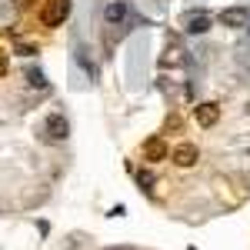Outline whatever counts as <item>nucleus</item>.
Instances as JSON below:
<instances>
[{
    "label": "nucleus",
    "mask_w": 250,
    "mask_h": 250,
    "mask_svg": "<svg viewBox=\"0 0 250 250\" xmlns=\"http://www.w3.org/2000/svg\"><path fill=\"white\" fill-rule=\"evenodd\" d=\"M220 23H224V27H233V30H240V27H247V23H250V10H247V7H227V10L220 14Z\"/></svg>",
    "instance_id": "obj_1"
},
{
    "label": "nucleus",
    "mask_w": 250,
    "mask_h": 250,
    "mask_svg": "<svg viewBox=\"0 0 250 250\" xmlns=\"http://www.w3.org/2000/svg\"><path fill=\"white\" fill-rule=\"evenodd\" d=\"M67 14H70V0H54V3L43 10V23H47V27H57Z\"/></svg>",
    "instance_id": "obj_2"
},
{
    "label": "nucleus",
    "mask_w": 250,
    "mask_h": 250,
    "mask_svg": "<svg viewBox=\"0 0 250 250\" xmlns=\"http://www.w3.org/2000/svg\"><path fill=\"white\" fill-rule=\"evenodd\" d=\"M193 114H197V124H200V127H213V124L220 120V107L207 100V104H197Z\"/></svg>",
    "instance_id": "obj_3"
},
{
    "label": "nucleus",
    "mask_w": 250,
    "mask_h": 250,
    "mask_svg": "<svg viewBox=\"0 0 250 250\" xmlns=\"http://www.w3.org/2000/svg\"><path fill=\"white\" fill-rule=\"evenodd\" d=\"M170 160L177 167H193V164H197V147H193V144H180V147H173Z\"/></svg>",
    "instance_id": "obj_4"
},
{
    "label": "nucleus",
    "mask_w": 250,
    "mask_h": 250,
    "mask_svg": "<svg viewBox=\"0 0 250 250\" xmlns=\"http://www.w3.org/2000/svg\"><path fill=\"white\" fill-rule=\"evenodd\" d=\"M67 130H70V127H67L63 114H50V117H47V137H50V140H63Z\"/></svg>",
    "instance_id": "obj_5"
},
{
    "label": "nucleus",
    "mask_w": 250,
    "mask_h": 250,
    "mask_svg": "<svg viewBox=\"0 0 250 250\" xmlns=\"http://www.w3.org/2000/svg\"><path fill=\"white\" fill-rule=\"evenodd\" d=\"M124 17H127V3H124V0H110L107 10H104V20H107L110 27H117Z\"/></svg>",
    "instance_id": "obj_6"
},
{
    "label": "nucleus",
    "mask_w": 250,
    "mask_h": 250,
    "mask_svg": "<svg viewBox=\"0 0 250 250\" xmlns=\"http://www.w3.org/2000/svg\"><path fill=\"white\" fill-rule=\"evenodd\" d=\"M184 27H187V34H207L210 30V17L207 14H190L184 20Z\"/></svg>",
    "instance_id": "obj_7"
},
{
    "label": "nucleus",
    "mask_w": 250,
    "mask_h": 250,
    "mask_svg": "<svg viewBox=\"0 0 250 250\" xmlns=\"http://www.w3.org/2000/svg\"><path fill=\"white\" fill-rule=\"evenodd\" d=\"M167 144L164 140H147L144 144V160H167Z\"/></svg>",
    "instance_id": "obj_8"
},
{
    "label": "nucleus",
    "mask_w": 250,
    "mask_h": 250,
    "mask_svg": "<svg viewBox=\"0 0 250 250\" xmlns=\"http://www.w3.org/2000/svg\"><path fill=\"white\" fill-rule=\"evenodd\" d=\"M27 83H30V87H47V77H43L40 70H30V74H27Z\"/></svg>",
    "instance_id": "obj_9"
},
{
    "label": "nucleus",
    "mask_w": 250,
    "mask_h": 250,
    "mask_svg": "<svg viewBox=\"0 0 250 250\" xmlns=\"http://www.w3.org/2000/svg\"><path fill=\"white\" fill-rule=\"evenodd\" d=\"M137 180H140V187H147V190H150V184H154V173H150V170H140V173H137Z\"/></svg>",
    "instance_id": "obj_10"
},
{
    "label": "nucleus",
    "mask_w": 250,
    "mask_h": 250,
    "mask_svg": "<svg viewBox=\"0 0 250 250\" xmlns=\"http://www.w3.org/2000/svg\"><path fill=\"white\" fill-rule=\"evenodd\" d=\"M17 54H20V57H34V54H37V47H30V43H20Z\"/></svg>",
    "instance_id": "obj_11"
},
{
    "label": "nucleus",
    "mask_w": 250,
    "mask_h": 250,
    "mask_svg": "<svg viewBox=\"0 0 250 250\" xmlns=\"http://www.w3.org/2000/svg\"><path fill=\"white\" fill-rule=\"evenodd\" d=\"M3 70H7V63H3V57H0V74H3Z\"/></svg>",
    "instance_id": "obj_12"
},
{
    "label": "nucleus",
    "mask_w": 250,
    "mask_h": 250,
    "mask_svg": "<svg viewBox=\"0 0 250 250\" xmlns=\"http://www.w3.org/2000/svg\"><path fill=\"white\" fill-rule=\"evenodd\" d=\"M17 3H30V0H17Z\"/></svg>",
    "instance_id": "obj_13"
}]
</instances>
